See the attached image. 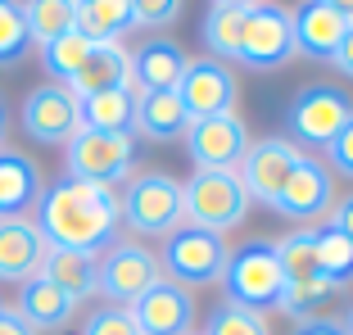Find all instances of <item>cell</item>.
<instances>
[{
    "mask_svg": "<svg viewBox=\"0 0 353 335\" xmlns=\"http://www.w3.org/2000/svg\"><path fill=\"white\" fill-rule=\"evenodd\" d=\"M181 204H186V227H199V231H236L250 213V190L240 186L236 172H199L181 181Z\"/></svg>",
    "mask_w": 353,
    "mask_h": 335,
    "instance_id": "cell-4",
    "label": "cell"
},
{
    "mask_svg": "<svg viewBox=\"0 0 353 335\" xmlns=\"http://www.w3.org/2000/svg\"><path fill=\"white\" fill-rule=\"evenodd\" d=\"M326 227L340 231L344 241H353V195H344V199H335V204H331V213H326Z\"/></svg>",
    "mask_w": 353,
    "mask_h": 335,
    "instance_id": "cell-37",
    "label": "cell"
},
{
    "mask_svg": "<svg viewBox=\"0 0 353 335\" xmlns=\"http://www.w3.org/2000/svg\"><path fill=\"white\" fill-rule=\"evenodd\" d=\"M190 127L186 105L176 100V91H150V95H136V118H132V132H141L145 141H181Z\"/></svg>",
    "mask_w": 353,
    "mask_h": 335,
    "instance_id": "cell-22",
    "label": "cell"
},
{
    "mask_svg": "<svg viewBox=\"0 0 353 335\" xmlns=\"http://www.w3.org/2000/svg\"><path fill=\"white\" fill-rule=\"evenodd\" d=\"M46 236L32 218H0V281H32L46 263Z\"/></svg>",
    "mask_w": 353,
    "mask_h": 335,
    "instance_id": "cell-17",
    "label": "cell"
},
{
    "mask_svg": "<svg viewBox=\"0 0 353 335\" xmlns=\"http://www.w3.org/2000/svg\"><path fill=\"white\" fill-rule=\"evenodd\" d=\"M331 294H335V285L326 281V276H308V281H285V290H281V304H276V308L303 322V317H308L317 304H326Z\"/></svg>",
    "mask_w": 353,
    "mask_h": 335,
    "instance_id": "cell-32",
    "label": "cell"
},
{
    "mask_svg": "<svg viewBox=\"0 0 353 335\" xmlns=\"http://www.w3.org/2000/svg\"><path fill=\"white\" fill-rule=\"evenodd\" d=\"M349 118H353V105L340 86H303L285 109V132H290L285 141L326 150Z\"/></svg>",
    "mask_w": 353,
    "mask_h": 335,
    "instance_id": "cell-9",
    "label": "cell"
},
{
    "mask_svg": "<svg viewBox=\"0 0 353 335\" xmlns=\"http://www.w3.org/2000/svg\"><path fill=\"white\" fill-rule=\"evenodd\" d=\"M82 109V127L91 132H118V136H132V118H136V91L123 86V91H100L77 100Z\"/></svg>",
    "mask_w": 353,
    "mask_h": 335,
    "instance_id": "cell-25",
    "label": "cell"
},
{
    "mask_svg": "<svg viewBox=\"0 0 353 335\" xmlns=\"http://www.w3.org/2000/svg\"><path fill=\"white\" fill-rule=\"evenodd\" d=\"M227 258H231L227 236H218V231H199V227H176L172 236L163 241V258H159V267H163L168 281L195 290V285L222 281Z\"/></svg>",
    "mask_w": 353,
    "mask_h": 335,
    "instance_id": "cell-5",
    "label": "cell"
},
{
    "mask_svg": "<svg viewBox=\"0 0 353 335\" xmlns=\"http://www.w3.org/2000/svg\"><path fill=\"white\" fill-rule=\"evenodd\" d=\"M290 23H294V50L312 54V59H331L349 32V19H340L322 0H303L299 10H290Z\"/></svg>",
    "mask_w": 353,
    "mask_h": 335,
    "instance_id": "cell-19",
    "label": "cell"
},
{
    "mask_svg": "<svg viewBox=\"0 0 353 335\" xmlns=\"http://www.w3.org/2000/svg\"><path fill=\"white\" fill-rule=\"evenodd\" d=\"M322 5H331L340 19H349V23H353V0H322Z\"/></svg>",
    "mask_w": 353,
    "mask_h": 335,
    "instance_id": "cell-41",
    "label": "cell"
},
{
    "mask_svg": "<svg viewBox=\"0 0 353 335\" xmlns=\"http://www.w3.org/2000/svg\"><path fill=\"white\" fill-rule=\"evenodd\" d=\"M181 10H186V0H132V28L163 32L181 19Z\"/></svg>",
    "mask_w": 353,
    "mask_h": 335,
    "instance_id": "cell-34",
    "label": "cell"
},
{
    "mask_svg": "<svg viewBox=\"0 0 353 335\" xmlns=\"http://www.w3.org/2000/svg\"><path fill=\"white\" fill-rule=\"evenodd\" d=\"M37 199H41V168L23 150L0 145V218H23V209Z\"/></svg>",
    "mask_w": 353,
    "mask_h": 335,
    "instance_id": "cell-21",
    "label": "cell"
},
{
    "mask_svg": "<svg viewBox=\"0 0 353 335\" xmlns=\"http://www.w3.org/2000/svg\"><path fill=\"white\" fill-rule=\"evenodd\" d=\"M245 14L240 5H208L204 14V45L213 59H236L240 54V37H245Z\"/></svg>",
    "mask_w": 353,
    "mask_h": 335,
    "instance_id": "cell-27",
    "label": "cell"
},
{
    "mask_svg": "<svg viewBox=\"0 0 353 335\" xmlns=\"http://www.w3.org/2000/svg\"><path fill=\"white\" fill-rule=\"evenodd\" d=\"M317 267H322V276L335 290L349 285L353 281V241H344L331 227H317Z\"/></svg>",
    "mask_w": 353,
    "mask_h": 335,
    "instance_id": "cell-30",
    "label": "cell"
},
{
    "mask_svg": "<svg viewBox=\"0 0 353 335\" xmlns=\"http://www.w3.org/2000/svg\"><path fill=\"white\" fill-rule=\"evenodd\" d=\"M0 335H32V326L23 322V317L14 313V308H5V304H0Z\"/></svg>",
    "mask_w": 353,
    "mask_h": 335,
    "instance_id": "cell-40",
    "label": "cell"
},
{
    "mask_svg": "<svg viewBox=\"0 0 353 335\" xmlns=\"http://www.w3.org/2000/svg\"><path fill=\"white\" fill-rule=\"evenodd\" d=\"M236 77H231L227 63L218 59H190L181 82H176V100L186 105L190 123L195 118H222V114H236Z\"/></svg>",
    "mask_w": 353,
    "mask_h": 335,
    "instance_id": "cell-14",
    "label": "cell"
},
{
    "mask_svg": "<svg viewBox=\"0 0 353 335\" xmlns=\"http://www.w3.org/2000/svg\"><path fill=\"white\" fill-rule=\"evenodd\" d=\"M14 313L32 326V335H59L63 326H73L77 304L59 290V285L46 281V276H32V281L19 285V304H14Z\"/></svg>",
    "mask_w": 353,
    "mask_h": 335,
    "instance_id": "cell-18",
    "label": "cell"
},
{
    "mask_svg": "<svg viewBox=\"0 0 353 335\" xmlns=\"http://www.w3.org/2000/svg\"><path fill=\"white\" fill-rule=\"evenodd\" d=\"M37 231L54 250H82L100 258L109 245H118V231H123L118 190L91 186V181H77V177H59L54 186H41Z\"/></svg>",
    "mask_w": 353,
    "mask_h": 335,
    "instance_id": "cell-1",
    "label": "cell"
},
{
    "mask_svg": "<svg viewBox=\"0 0 353 335\" xmlns=\"http://www.w3.org/2000/svg\"><path fill=\"white\" fill-rule=\"evenodd\" d=\"M23 132L41 145H68V141L82 132V109H77V95L59 82H41L23 95Z\"/></svg>",
    "mask_w": 353,
    "mask_h": 335,
    "instance_id": "cell-10",
    "label": "cell"
},
{
    "mask_svg": "<svg viewBox=\"0 0 353 335\" xmlns=\"http://www.w3.org/2000/svg\"><path fill=\"white\" fill-rule=\"evenodd\" d=\"M213 5H240V10H250V5H259V0H213Z\"/></svg>",
    "mask_w": 353,
    "mask_h": 335,
    "instance_id": "cell-43",
    "label": "cell"
},
{
    "mask_svg": "<svg viewBox=\"0 0 353 335\" xmlns=\"http://www.w3.org/2000/svg\"><path fill=\"white\" fill-rule=\"evenodd\" d=\"M154 281H163V267H159V254H150L145 245L118 241V245H109V250L100 254L95 294H104L114 308H132Z\"/></svg>",
    "mask_w": 353,
    "mask_h": 335,
    "instance_id": "cell-7",
    "label": "cell"
},
{
    "mask_svg": "<svg viewBox=\"0 0 353 335\" xmlns=\"http://www.w3.org/2000/svg\"><path fill=\"white\" fill-rule=\"evenodd\" d=\"M32 50L28 19H23V0H0V68L23 63Z\"/></svg>",
    "mask_w": 353,
    "mask_h": 335,
    "instance_id": "cell-31",
    "label": "cell"
},
{
    "mask_svg": "<svg viewBox=\"0 0 353 335\" xmlns=\"http://www.w3.org/2000/svg\"><path fill=\"white\" fill-rule=\"evenodd\" d=\"M344 335H353V308H349V317H344Z\"/></svg>",
    "mask_w": 353,
    "mask_h": 335,
    "instance_id": "cell-44",
    "label": "cell"
},
{
    "mask_svg": "<svg viewBox=\"0 0 353 335\" xmlns=\"http://www.w3.org/2000/svg\"><path fill=\"white\" fill-rule=\"evenodd\" d=\"M190 54L172 41V37H150L132 50V91L150 95V91H176L181 73H186Z\"/></svg>",
    "mask_w": 353,
    "mask_h": 335,
    "instance_id": "cell-16",
    "label": "cell"
},
{
    "mask_svg": "<svg viewBox=\"0 0 353 335\" xmlns=\"http://www.w3.org/2000/svg\"><path fill=\"white\" fill-rule=\"evenodd\" d=\"M127 28H132V0H77L73 32H82L91 45L118 41Z\"/></svg>",
    "mask_w": 353,
    "mask_h": 335,
    "instance_id": "cell-24",
    "label": "cell"
},
{
    "mask_svg": "<svg viewBox=\"0 0 353 335\" xmlns=\"http://www.w3.org/2000/svg\"><path fill=\"white\" fill-rule=\"evenodd\" d=\"M222 285H227V304H236V308H250V313L276 308L281 290H285V272H281L272 241L240 245L227 258V267H222Z\"/></svg>",
    "mask_w": 353,
    "mask_h": 335,
    "instance_id": "cell-2",
    "label": "cell"
},
{
    "mask_svg": "<svg viewBox=\"0 0 353 335\" xmlns=\"http://www.w3.org/2000/svg\"><path fill=\"white\" fill-rule=\"evenodd\" d=\"M132 159H136V141L118 136V132H91V127H82L63 145L68 177L91 181V186H118V181H127L132 177Z\"/></svg>",
    "mask_w": 353,
    "mask_h": 335,
    "instance_id": "cell-6",
    "label": "cell"
},
{
    "mask_svg": "<svg viewBox=\"0 0 353 335\" xmlns=\"http://www.w3.org/2000/svg\"><path fill=\"white\" fill-rule=\"evenodd\" d=\"M95 267H100V258L95 254H82V250H46V263H41V272L50 285H59L73 304H86L95 294Z\"/></svg>",
    "mask_w": 353,
    "mask_h": 335,
    "instance_id": "cell-23",
    "label": "cell"
},
{
    "mask_svg": "<svg viewBox=\"0 0 353 335\" xmlns=\"http://www.w3.org/2000/svg\"><path fill=\"white\" fill-rule=\"evenodd\" d=\"M204 335H272L268 317L263 313H250V308H236V304H222L208 313V326Z\"/></svg>",
    "mask_w": 353,
    "mask_h": 335,
    "instance_id": "cell-33",
    "label": "cell"
},
{
    "mask_svg": "<svg viewBox=\"0 0 353 335\" xmlns=\"http://www.w3.org/2000/svg\"><path fill=\"white\" fill-rule=\"evenodd\" d=\"M294 54H299V50H294L290 10H285V5H276V0H259V5H250L236 63H245V68H254V73H268V68L290 63Z\"/></svg>",
    "mask_w": 353,
    "mask_h": 335,
    "instance_id": "cell-8",
    "label": "cell"
},
{
    "mask_svg": "<svg viewBox=\"0 0 353 335\" xmlns=\"http://www.w3.org/2000/svg\"><path fill=\"white\" fill-rule=\"evenodd\" d=\"M190 335H195V331H190Z\"/></svg>",
    "mask_w": 353,
    "mask_h": 335,
    "instance_id": "cell-45",
    "label": "cell"
},
{
    "mask_svg": "<svg viewBox=\"0 0 353 335\" xmlns=\"http://www.w3.org/2000/svg\"><path fill=\"white\" fill-rule=\"evenodd\" d=\"M186 150L199 172H236L245 150H250V127L240 123V114L195 118L186 127Z\"/></svg>",
    "mask_w": 353,
    "mask_h": 335,
    "instance_id": "cell-12",
    "label": "cell"
},
{
    "mask_svg": "<svg viewBox=\"0 0 353 335\" xmlns=\"http://www.w3.org/2000/svg\"><path fill=\"white\" fill-rule=\"evenodd\" d=\"M299 159H303V150L294 145V141H285V136L250 141V150H245V159H240V168H236V177H240V186L250 190V199H259V204L272 209Z\"/></svg>",
    "mask_w": 353,
    "mask_h": 335,
    "instance_id": "cell-11",
    "label": "cell"
},
{
    "mask_svg": "<svg viewBox=\"0 0 353 335\" xmlns=\"http://www.w3.org/2000/svg\"><path fill=\"white\" fill-rule=\"evenodd\" d=\"M326 63H335V68H340L344 77H353V23H349V32H344V41L335 45V54Z\"/></svg>",
    "mask_w": 353,
    "mask_h": 335,
    "instance_id": "cell-38",
    "label": "cell"
},
{
    "mask_svg": "<svg viewBox=\"0 0 353 335\" xmlns=\"http://www.w3.org/2000/svg\"><path fill=\"white\" fill-rule=\"evenodd\" d=\"M82 335H136V322L127 308H100V313H91L82 322Z\"/></svg>",
    "mask_w": 353,
    "mask_h": 335,
    "instance_id": "cell-35",
    "label": "cell"
},
{
    "mask_svg": "<svg viewBox=\"0 0 353 335\" xmlns=\"http://www.w3.org/2000/svg\"><path fill=\"white\" fill-rule=\"evenodd\" d=\"M23 19H28L32 45H50L54 37L73 32V23H77V0H23Z\"/></svg>",
    "mask_w": 353,
    "mask_h": 335,
    "instance_id": "cell-26",
    "label": "cell"
},
{
    "mask_svg": "<svg viewBox=\"0 0 353 335\" xmlns=\"http://www.w3.org/2000/svg\"><path fill=\"white\" fill-rule=\"evenodd\" d=\"M331 204H335V177H331V168L303 154L299 163H294L290 181H285V190L276 195L272 213H281V218H290V222H303V227H317V222L331 213Z\"/></svg>",
    "mask_w": 353,
    "mask_h": 335,
    "instance_id": "cell-13",
    "label": "cell"
},
{
    "mask_svg": "<svg viewBox=\"0 0 353 335\" xmlns=\"http://www.w3.org/2000/svg\"><path fill=\"white\" fill-rule=\"evenodd\" d=\"M95 45L86 41L82 32H63V37H54L50 45H41V63H46V73H50V82L68 86L77 73H82V63L91 59Z\"/></svg>",
    "mask_w": 353,
    "mask_h": 335,
    "instance_id": "cell-29",
    "label": "cell"
},
{
    "mask_svg": "<svg viewBox=\"0 0 353 335\" xmlns=\"http://www.w3.org/2000/svg\"><path fill=\"white\" fill-rule=\"evenodd\" d=\"M123 222L136 236H172L186 227V204H181V181L168 172H136L127 177V190L118 195Z\"/></svg>",
    "mask_w": 353,
    "mask_h": 335,
    "instance_id": "cell-3",
    "label": "cell"
},
{
    "mask_svg": "<svg viewBox=\"0 0 353 335\" xmlns=\"http://www.w3.org/2000/svg\"><path fill=\"white\" fill-rule=\"evenodd\" d=\"M127 313L136 322V335H190V326H195V294L163 276Z\"/></svg>",
    "mask_w": 353,
    "mask_h": 335,
    "instance_id": "cell-15",
    "label": "cell"
},
{
    "mask_svg": "<svg viewBox=\"0 0 353 335\" xmlns=\"http://www.w3.org/2000/svg\"><path fill=\"white\" fill-rule=\"evenodd\" d=\"M326 168H335L340 177H353V118L335 132L331 145H326Z\"/></svg>",
    "mask_w": 353,
    "mask_h": 335,
    "instance_id": "cell-36",
    "label": "cell"
},
{
    "mask_svg": "<svg viewBox=\"0 0 353 335\" xmlns=\"http://www.w3.org/2000/svg\"><path fill=\"white\" fill-rule=\"evenodd\" d=\"M123 86H132V50L123 41H104L91 50V59L68 82V91L77 100H86V95H100V91H123Z\"/></svg>",
    "mask_w": 353,
    "mask_h": 335,
    "instance_id": "cell-20",
    "label": "cell"
},
{
    "mask_svg": "<svg viewBox=\"0 0 353 335\" xmlns=\"http://www.w3.org/2000/svg\"><path fill=\"white\" fill-rule=\"evenodd\" d=\"M272 250H276V263H281V272H285V281L322 276V267H317V227L290 231V236H281Z\"/></svg>",
    "mask_w": 353,
    "mask_h": 335,
    "instance_id": "cell-28",
    "label": "cell"
},
{
    "mask_svg": "<svg viewBox=\"0 0 353 335\" xmlns=\"http://www.w3.org/2000/svg\"><path fill=\"white\" fill-rule=\"evenodd\" d=\"M5 132H10V109H5V100H0V145H5Z\"/></svg>",
    "mask_w": 353,
    "mask_h": 335,
    "instance_id": "cell-42",
    "label": "cell"
},
{
    "mask_svg": "<svg viewBox=\"0 0 353 335\" xmlns=\"http://www.w3.org/2000/svg\"><path fill=\"white\" fill-rule=\"evenodd\" d=\"M294 335H344V322H331V317H308V322H299V331Z\"/></svg>",
    "mask_w": 353,
    "mask_h": 335,
    "instance_id": "cell-39",
    "label": "cell"
}]
</instances>
